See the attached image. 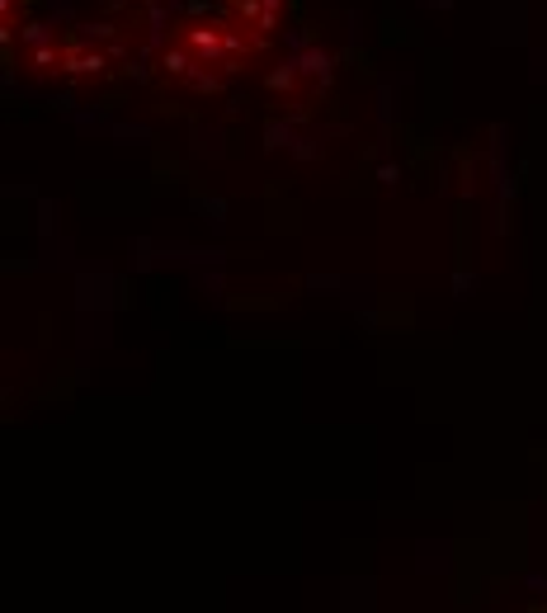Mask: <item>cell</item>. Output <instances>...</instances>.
Listing matches in <instances>:
<instances>
[{
  "label": "cell",
  "instance_id": "cell-1",
  "mask_svg": "<svg viewBox=\"0 0 547 613\" xmlns=\"http://www.w3.org/2000/svg\"><path fill=\"white\" fill-rule=\"evenodd\" d=\"M288 0H0L5 62L100 90H222L265 57Z\"/></svg>",
  "mask_w": 547,
  "mask_h": 613
}]
</instances>
